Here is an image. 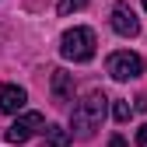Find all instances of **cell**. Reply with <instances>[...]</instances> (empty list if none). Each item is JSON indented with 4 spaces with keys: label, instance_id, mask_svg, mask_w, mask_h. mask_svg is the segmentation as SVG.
Segmentation results:
<instances>
[{
    "label": "cell",
    "instance_id": "1",
    "mask_svg": "<svg viewBox=\"0 0 147 147\" xmlns=\"http://www.w3.org/2000/svg\"><path fill=\"white\" fill-rule=\"evenodd\" d=\"M105 109H109L105 91H88V95L74 105V112H70V126H74V133H77L81 140L95 137V130H102V123H105Z\"/></svg>",
    "mask_w": 147,
    "mask_h": 147
},
{
    "label": "cell",
    "instance_id": "2",
    "mask_svg": "<svg viewBox=\"0 0 147 147\" xmlns=\"http://www.w3.org/2000/svg\"><path fill=\"white\" fill-rule=\"evenodd\" d=\"M95 32L91 28H70L63 32V39H60V53H63V60H74V63H88L91 56H95Z\"/></svg>",
    "mask_w": 147,
    "mask_h": 147
},
{
    "label": "cell",
    "instance_id": "3",
    "mask_svg": "<svg viewBox=\"0 0 147 147\" xmlns=\"http://www.w3.org/2000/svg\"><path fill=\"white\" fill-rule=\"evenodd\" d=\"M105 67H109V74H112L116 81H137L144 74V60L137 56V53H130V49L112 53V56L105 60Z\"/></svg>",
    "mask_w": 147,
    "mask_h": 147
},
{
    "label": "cell",
    "instance_id": "4",
    "mask_svg": "<svg viewBox=\"0 0 147 147\" xmlns=\"http://www.w3.org/2000/svg\"><path fill=\"white\" fill-rule=\"evenodd\" d=\"M39 130H46V116H42V112H25V116H18V119L11 123L7 140H11V144H28Z\"/></svg>",
    "mask_w": 147,
    "mask_h": 147
},
{
    "label": "cell",
    "instance_id": "5",
    "mask_svg": "<svg viewBox=\"0 0 147 147\" xmlns=\"http://www.w3.org/2000/svg\"><path fill=\"white\" fill-rule=\"evenodd\" d=\"M109 21H112L116 35H123V39H137V35H140V18L133 14V7H130V4H116Z\"/></svg>",
    "mask_w": 147,
    "mask_h": 147
},
{
    "label": "cell",
    "instance_id": "6",
    "mask_svg": "<svg viewBox=\"0 0 147 147\" xmlns=\"http://www.w3.org/2000/svg\"><path fill=\"white\" fill-rule=\"evenodd\" d=\"M25 102H28V91L25 88H18V84H4V88H0V112L14 116V112L25 109Z\"/></svg>",
    "mask_w": 147,
    "mask_h": 147
},
{
    "label": "cell",
    "instance_id": "7",
    "mask_svg": "<svg viewBox=\"0 0 147 147\" xmlns=\"http://www.w3.org/2000/svg\"><path fill=\"white\" fill-rule=\"evenodd\" d=\"M53 98H56L60 105H67V102L74 98V74L53 70Z\"/></svg>",
    "mask_w": 147,
    "mask_h": 147
},
{
    "label": "cell",
    "instance_id": "8",
    "mask_svg": "<svg viewBox=\"0 0 147 147\" xmlns=\"http://www.w3.org/2000/svg\"><path fill=\"white\" fill-rule=\"evenodd\" d=\"M46 147H70V133L63 126H46Z\"/></svg>",
    "mask_w": 147,
    "mask_h": 147
},
{
    "label": "cell",
    "instance_id": "9",
    "mask_svg": "<svg viewBox=\"0 0 147 147\" xmlns=\"http://www.w3.org/2000/svg\"><path fill=\"white\" fill-rule=\"evenodd\" d=\"M112 116H116V123H126L133 116V109H130V102H123V98H116V105H112Z\"/></svg>",
    "mask_w": 147,
    "mask_h": 147
},
{
    "label": "cell",
    "instance_id": "10",
    "mask_svg": "<svg viewBox=\"0 0 147 147\" xmlns=\"http://www.w3.org/2000/svg\"><path fill=\"white\" fill-rule=\"evenodd\" d=\"M84 7H88V0H60L56 4L60 14H74V11H84Z\"/></svg>",
    "mask_w": 147,
    "mask_h": 147
},
{
    "label": "cell",
    "instance_id": "11",
    "mask_svg": "<svg viewBox=\"0 0 147 147\" xmlns=\"http://www.w3.org/2000/svg\"><path fill=\"white\" fill-rule=\"evenodd\" d=\"M137 147H147V123L137 130Z\"/></svg>",
    "mask_w": 147,
    "mask_h": 147
},
{
    "label": "cell",
    "instance_id": "12",
    "mask_svg": "<svg viewBox=\"0 0 147 147\" xmlns=\"http://www.w3.org/2000/svg\"><path fill=\"white\" fill-rule=\"evenodd\" d=\"M109 147H126V140H123V137H112V140H109Z\"/></svg>",
    "mask_w": 147,
    "mask_h": 147
},
{
    "label": "cell",
    "instance_id": "13",
    "mask_svg": "<svg viewBox=\"0 0 147 147\" xmlns=\"http://www.w3.org/2000/svg\"><path fill=\"white\" fill-rule=\"evenodd\" d=\"M144 11H147V0H144Z\"/></svg>",
    "mask_w": 147,
    "mask_h": 147
}]
</instances>
